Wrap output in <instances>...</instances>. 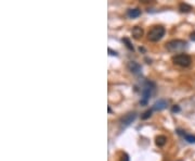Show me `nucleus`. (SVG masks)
I'll list each match as a JSON object with an SVG mask.
<instances>
[{"instance_id": "nucleus-17", "label": "nucleus", "mask_w": 195, "mask_h": 161, "mask_svg": "<svg viewBox=\"0 0 195 161\" xmlns=\"http://www.w3.org/2000/svg\"><path fill=\"white\" fill-rule=\"evenodd\" d=\"M108 52H110V54L111 56H117V52L116 51H113L111 48H108Z\"/></svg>"}, {"instance_id": "nucleus-1", "label": "nucleus", "mask_w": 195, "mask_h": 161, "mask_svg": "<svg viewBox=\"0 0 195 161\" xmlns=\"http://www.w3.org/2000/svg\"><path fill=\"white\" fill-rule=\"evenodd\" d=\"M165 33H166V29L165 27L162 25H155L153 26L152 29H150L149 33H147V39L150 42H158L165 36Z\"/></svg>"}, {"instance_id": "nucleus-9", "label": "nucleus", "mask_w": 195, "mask_h": 161, "mask_svg": "<svg viewBox=\"0 0 195 161\" xmlns=\"http://www.w3.org/2000/svg\"><path fill=\"white\" fill-rule=\"evenodd\" d=\"M127 15H128V18L135 19L141 15V10L138 9V8H135V9H129V10L127 11Z\"/></svg>"}, {"instance_id": "nucleus-4", "label": "nucleus", "mask_w": 195, "mask_h": 161, "mask_svg": "<svg viewBox=\"0 0 195 161\" xmlns=\"http://www.w3.org/2000/svg\"><path fill=\"white\" fill-rule=\"evenodd\" d=\"M172 61H174V64L179 65V67H182V68H188L192 63L191 57L186 54H180L174 56V57L172 58Z\"/></svg>"}, {"instance_id": "nucleus-14", "label": "nucleus", "mask_w": 195, "mask_h": 161, "mask_svg": "<svg viewBox=\"0 0 195 161\" xmlns=\"http://www.w3.org/2000/svg\"><path fill=\"white\" fill-rule=\"evenodd\" d=\"M123 42H124V43L126 44V46H127V48L129 49V50H132V51L135 50V49H133V46L131 45L130 40L128 39V38H123Z\"/></svg>"}, {"instance_id": "nucleus-6", "label": "nucleus", "mask_w": 195, "mask_h": 161, "mask_svg": "<svg viewBox=\"0 0 195 161\" xmlns=\"http://www.w3.org/2000/svg\"><path fill=\"white\" fill-rule=\"evenodd\" d=\"M128 69L133 74H140L141 73V65L137 63V62H135V61H131V62L128 63Z\"/></svg>"}, {"instance_id": "nucleus-18", "label": "nucleus", "mask_w": 195, "mask_h": 161, "mask_svg": "<svg viewBox=\"0 0 195 161\" xmlns=\"http://www.w3.org/2000/svg\"><path fill=\"white\" fill-rule=\"evenodd\" d=\"M190 37H191V39L193 40V42H195V32L192 33L191 35H190Z\"/></svg>"}, {"instance_id": "nucleus-5", "label": "nucleus", "mask_w": 195, "mask_h": 161, "mask_svg": "<svg viewBox=\"0 0 195 161\" xmlns=\"http://www.w3.org/2000/svg\"><path fill=\"white\" fill-rule=\"evenodd\" d=\"M135 118H137V114H135V112H130V113H128V114H126L124 118L121 120V125L128 126L129 124H130V123H132V122L135 121Z\"/></svg>"}, {"instance_id": "nucleus-7", "label": "nucleus", "mask_w": 195, "mask_h": 161, "mask_svg": "<svg viewBox=\"0 0 195 161\" xmlns=\"http://www.w3.org/2000/svg\"><path fill=\"white\" fill-rule=\"evenodd\" d=\"M165 108H167V101L165 100V99H160V100H157L155 104H153L152 110L160 111V110H164Z\"/></svg>"}, {"instance_id": "nucleus-13", "label": "nucleus", "mask_w": 195, "mask_h": 161, "mask_svg": "<svg viewBox=\"0 0 195 161\" xmlns=\"http://www.w3.org/2000/svg\"><path fill=\"white\" fill-rule=\"evenodd\" d=\"M152 109H149V110H146L143 114L141 115V119L142 120H146V119H149L151 115H152Z\"/></svg>"}, {"instance_id": "nucleus-15", "label": "nucleus", "mask_w": 195, "mask_h": 161, "mask_svg": "<svg viewBox=\"0 0 195 161\" xmlns=\"http://www.w3.org/2000/svg\"><path fill=\"white\" fill-rule=\"evenodd\" d=\"M121 161H129V157H128V155H126V154L123 155L121 158Z\"/></svg>"}, {"instance_id": "nucleus-11", "label": "nucleus", "mask_w": 195, "mask_h": 161, "mask_svg": "<svg viewBox=\"0 0 195 161\" xmlns=\"http://www.w3.org/2000/svg\"><path fill=\"white\" fill-rule=\"evenodd\" d=\"M167 143V137L164 135H160L156 137V145L158 147H163Z\"/></svg>"}, {"instance_id": "nucleus-3", "label": "nucleus", "mask_w": 195, "mask_h": 161, "mask_svg": "<svg viewBox=\"0 0 195 161\" xmlns=\"http://www.w3.org/2000/svg\"><path fill=\"white\" fill-rule=\"evenodd\" d=\"M154 87H155V85L152 82L146 81L145 85H144L143 89H142V98L141 100H140V104H144V106L147 104V101L150 100V97L152 95V90L154 89Z\"/></svg>"}, {"instance_id": "nucleus-12", "label": "nucleus", "mask_w": 195, "mask_h": 161, "mask_svg": "<svg viewBox=\"0 0 195 161\" xmlns=\"http://www.w3.org/2000/svg\"><path fill=\"white\" fill-rule=\"evenodd\" d=\"M179 9H180L181 12H190V11L192 10V7L190 4H185V2H182V4H180V6H179Z\"/></svg>"}, {"instance_id": "nucleus-10", "label": "nucleus", "mask_w": 195, "mask_h": 161, "mask_svg": "<svg viewBox=\"0 0 195 161\" xmlns=\"http://www.w3.org/2000/svg\"><path fill=\"white\" fill-rule=\"evenodd\" d=\"M178 133L180 134V135H182L183 136V138H184L188 143H191V144H193L194 143L195 144V136H193V135H190V134H186V133H184L183 131H178Z\"/></svg>"}, {"instance_id": "nucleus-2", "label": "nucleus", "mask_w": 195, "mask_h": 161, "mask_svg": "<svg viewBox=\"0 0 195 161\" xmlns=\"http://www.w3.org/2000/svg\"><path fill=\"white\" fill-rule=\"evenodd\" d=\"M188 47V43L182 39H172L166 44V49L169 52H180Z\"/></svg>"}, {"instance_id": "nucleus-16", "label": "nucleus", "mask_w": 195, "mask_h": 161, "mask_svg": "<svg viewBox=\"0 0 195 161\" xmlns=\"http://www.w3.org/2000/svg\"><path fill=\"white\" fill-rule=\"evenodd\" d=\"M179 111H180L179 106H174V107H172V112H179Z\"/></svg>"}, {"instance_id": "nucleus-8", "label": "nucleus", "mask_w": 195, "mask_h": 161, "mask_svg": "<svg viewBox=\"0 0 195 161\" xmlns=\"http://www.w3.org/2000/svg\"><path fill=\"white\" fill-rule=\"evenodd\" d=\"M131 34L135 39H139V38H141L143 36V29L140 27V26H135L131 31Z\"/></svg>"}]
</instances>
